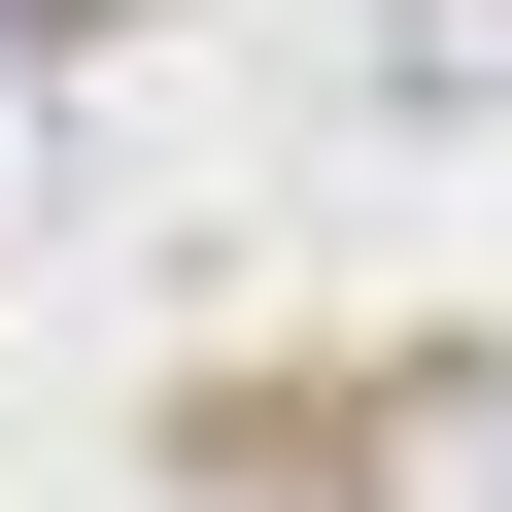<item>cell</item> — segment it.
<instances>
[{"label": "cell", "instance_id": "6da1fadb", "mask_svg": "<svg viewBox=\"0 0 512 512\" xmlns=\"http://www.w3.org/2000/svg\"><path fill=\"white\" fill-rule=\"evenodd\" d=\"M376 512H512V376H410L376 410Z\"/></svg>", "mask_w": 512, "mask_h": 512}, {"label": "cell", "instance_id": "277c9868", "mask_svg": "<svg viewBox=\"0 0 512 512\" xmlns=\"http://www.w3.org/2000/svg\"><path fill=\"white\" fill-rule=\"evenodd\" d=\"M0 35H137V0H0Z\"/></svg>", "mask_w": 512, "mask_h": 512}, {"label": "cell", "instance_id": "3957f363", "mask_svg": "<svg viewBox=\"0 0 512 512\" xmlns=\"http://www.w3.org/2000/svg\"><path fill=\"white\" fill-rule=\"evenodd\" d=\"M0 239H35V69H0Z\"/></svg>", "mask_w": 512, "mask_h": 512}, {"label": "cell", "instance_id": "7a4b0ae2", "mask_svg": "<svg viewBox=\"0 0 512 512\" xmlns=\"http://www.w3.org/2000/svg\"><path fill=\"white\" fill-rule=\"evenodd\" d=\"M410 103H512V0H410Z\"/></svg>", "mask_w": 512, "mask_h": 512}]
</instances>
